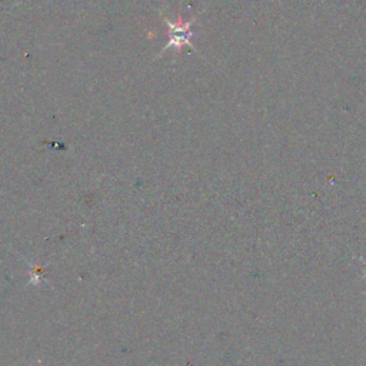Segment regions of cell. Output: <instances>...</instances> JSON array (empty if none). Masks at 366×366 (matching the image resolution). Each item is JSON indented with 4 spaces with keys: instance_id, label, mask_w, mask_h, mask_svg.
I'll list each match as a JSON object with an SVG mask.
<instances>
[{
    "instance_id": "cell-1",
    "label": "cell",
    "mask_w": 366,
    "mask_h": 366,
    "mask_svg": "<svg viewBox=\"0 0 366 366\" xmlns=\"http://www.w3.org/2000/svg\"><path fill=\"white\" fill-rule=\"evenodd\" d=\"M197 16H193L189 21H182V18H178L176 22H171L168 19H164L166 25L169 27V42L163 47V51H168V49H176V51L180 53L182 47H192V38H193V32L192 26L196 22Z\"/></svg>"
}]
</instances>
